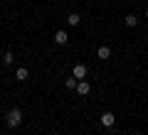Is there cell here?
<instances>
[{
    "label": "cell",
    "instance_id": "6da1fadb",
    "mask_svg": "<svg viewBox=\"0 0 148 135\" xmlns=\"http://www.w3.org/2000/svg\"><path fill=\"white\" fill-rule=\"evenodd\" d=\"M5 123L10 125V128H17V125L22 123V111H20V108H12L10 113L5 115Z\"/></svg>",
    "mask_w": 148,
    "mask_h": 135
},
{
    "label": "cell",
    "instance_id": "7a4b0ae2",
    "mask_svg": "<svg viewBox=\"0 0 148 135\" xmlns=\"http://www.w3.org/2000/svg\"><path fill=\"white\" fill-rule=\"evenodd\" d=\"M86 74H89V69H86V64H74V69H72V76L74 79H86Z\"/></svg>",
    "mask_w": 148,
    "mask_h": 135
},
{
    "label": "cell",
    "instance_id": "3957f363",
    "mask_svg": "<svg viewBox=\"0 0 148 135\" xmlns=\"http://www.w3.org/2000/svg\"><path fill=\"white\" fill-rule=\"evenodd\" d=\"M101 125H104V128H111V125H114V123H116V115H114V113H111V111H104V113H101Z\"/></svg>",
    "mask_w": 148,
    "mask_h": 135
},
{
    "label": "cell",
    "instance_id": "277c9868",
    "mask_svg": "<svg viewBox=\"0 0 148 135\" xmlns=\"http://www.w3.org/2000/svg\"><path fill=\"white\" fill-rule=\"evenodd\" d=\"M89 91H91V83L86 81V79H82V81L77 83V94L79 96H89Z\"/></svg>",
    "mask_w": 148,
    "mask_h": 135
},
{
    "label": "cell",
    "instance_id": "5b68a950",
    "mask_svg": "<svg viewBox=\"0 0 148 135\" xmlns=\"http://www.w3.org/2000/svg\"><path fill=\"white\" fill-rule=\"evenodd\" d=\"M67 42H69V37H67V32H64V30L54 32V44H67Z\"/></svg>",
    "mask_w": 148,
    "mask_h": 135
},
{
    "label": "cell",
    "instance_id": "8992f818",
    "mask_svg": "<svg viewBox=\"0 0 148 135\" xmlns=\"http://www.w3.org/2000/svg\"><path fill=\"white\" fill-rule=\"evenodd\" d=\"M15 79H17V81H27V79H30V71H27L25 66H20V69L15 71Z\"/></svg>",
    "mask_w": 148,
    "mask_h": 135
},
{
    "label": "cell",
    "instance_id": "52a82bcc",
    "mask_svg": "<svg viewBox=\"0 0 148 135\" xmlns=\"http://www.w3.org/2000/svg\"><path fill=\"white\" fill-rule=\"evenodd\" d=\"M79 22H82V17L77 15V12H69V17H67V25H69V27H77Z\"/></svg>",
    "mask_w": 148,
    "mask_h": 135
},
{
    "label": "cell",
    "instance_id": "ba28073f",
    "mask_svg": "<svg viewBox=\"0 0 148 135\" xmlns=\"http://www.w3.org/2000/svg\"><path fill=\"white\" fill-rule=\"evenodd\" d=\"M96 54H99V59H109V57H111V49L104 44V47H99V49H96Z\"/></svg>",
    "mask_w": 148,
    "mask_h": 135
},
{
    "label": "cell",
    "instance_id": "9c48e42d",
    "mask_svg": "<svg viewBox=\"0 0 148 135\" xmlns=\"http://www.w3.org/2000/svg\"><path fill=\"white\" fill-rule=\"evenodd\" d=\"M123 22H126L128 27H136V25H138V17H136V15H126V17H123Z\"/></svg>",
    "mask_w": 148,
    "mask_h": 135
},
{
    "label": "cell",
    "instance_id": "30bf717a",
    "mask_svg": "<svg viewBox=\"0 0 148 135\" xmlns=\"http://www.w3.org/2000/svg\"><path fill=\"white\" fill-rule=\"evenodd\" d=\"M77 83H79V79H64V86H67V88H77Z\"/></svg>",
    "mask_w": 148,
    "mask_h": 135
},
{
    "label": "cell",
    "instance_id": "8fae6325",
    "mask_svg": "<svg viewBox=\"0 0 148 135\" xmlns=\"http://www.w3.org/2000/svg\"><path fill=\"white\" fill-rule=\"evenodd\" d=\"M12 59H15V57H12V52H5V57H3V64H5V66H10Z\"/></svg>",
    "mask_w": 148,
    "mask_h": 135
},
{
    "label": "cell",
    "instance_id": "7c38bea8",
    "mask_svg": "<svg viewBox=\"0 0 148 135\" xmlns=\"http://www.w3.org/2000/svg\"><path fill=\"white\" fill-rule=\"evenodd\" d=\"M146 20H148V10H146Z\"/></svg>",
    "mask_w": 148,
    "mask_h": 135
}]
</instances>
